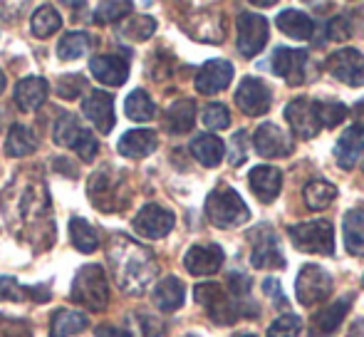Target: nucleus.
Listing matches in <instances>:
<instances>
[{"instance_id": "obj_47", "label": "nucleus", "mask_w": 364, "mask_h": 337, "mask_svg": "<svg viewBox=\"0 0 364 337\" xmlns=\"http://www.w3.org/2000/svg\"><path fill=\"white\" fill-rule=\"evenodd\" d=\"M0 337H30V330L20 320L0 318Z\"/></svg>"}, {"instance_id": "obj_5", "label": "nucleus", "mask_w": 364, "mask_h": 337, "mask_svg": "<svg viewBox=\"0 0 364 337\" xmlns=\"http://www.w3.org/2000/svg\"><path fill=\"white\" fill-rule=\"evenodd\" d=\"M193 298L198 305H203L208 313V318L218 325H230L238 318H243V310L235 303V298L223 290V285L218 283H201L193 288Z\"/></svg>"}, {"instance_id": "obj_12", "label": "nucleus", "mask_w": 364, "mask_h": 337, "mask_svg": "<svg viewBox=\"0 0 364 337\" xmlns=\"http://www.w3.org/2000/svg\"><path fill=\"white\" fill-rule=\"evenodd\" d=\"M173 223H176V218H173L171 211L156 206V203H149V206H144L134 216L132 228H134L136 236L149 238V241H159V238H164L168 231H171Z\"/></svg>"}, {"instance_id": "obj_42", "label": "nucleus", "mask_w": 364, "mask_h": 337, "mask_svg": "<svg viewBox=\"0 0 364 337\" xmlns=\"http://www.w3.org/2000/svg\"><path fill=\"white\" fill-rule=\"evenodd\" d=\"M302 333V320L297 315H280L268 330V337H300Z\"/></svg>"}, {"instance_id": "obj_8", "label": "nucleus", "mask_w": 364, "mask_h": 337, "mask_svg": "<svg viewBox=\"0 0 364 337\" xmlns=\"http://www.w3.org/2000/svg\"><path fill=\"white\" fill-rule=\"evenodd\" d=\"M250 265L258 270L263 268H283L285 265V255L280 248L278 233L270 226H258L250 231Z\"/></svg>"}, {"instance_id": "obj_32", "label": "nucleus", "mask_w": 364, "mask_h": 337, "mask_svg": "<svg viewBox=\"0 0 364 337\" xmlns=\"http://www.w3.org/2000/svg\"><path fill=\"white\" fill-rule=\"evenodd\" d=\"M38 149V134H35L30 127L13 124L8 132V139H5V151L8 156H30Z\"/></svg>"}, {"instance_id": "obj_50", "label": "nucleus", "mask_w": 364, "mask_h": 337, "mask_svg": "<svg viewBox=\"0 0 364 337\" xmlns=\"http://www.w3.org/2000/svg\"><path fill=\"white\" fill-rule=\"evenodd\" d=\"M144 335L146 337H161L164 335V325L154 323V320H144Z\"/></svg>"}, {"instance_id": "obj_21", "label": "nucleus", "mask_w": 364, "mask_h": 337, "mask_svg": "<svg viewBox=\"0 0 364 337\" xmlns=\"http://www.w3.org/2000/svg\"><path fill=\"white\" fill-rule=\"evenodd\" d=\"M50 95V85L43 77H25L15 85L13 100L18 105L20 112H35L38 107H43V102Z\"/></svg>"}, {"instance_id": "obj_23", "label": "nucleus", "mask_w": 364, "mask_h": 337, "mask_svg": "<svg viewBox=\"0 0 364 337\" xmlns=\"http://www.w3.org/2000/svg\"><path fill=\"white\" fill-rule=\"evenodd\" d=\"M53 298L50 293V285H20L15 278H0V300H8V303H48Z\"/></svg>"}, {"instance_id": "obj_25", "label": "nucleus", "mask_w": 364, "mask_h": 337, "mask_svg": "<svg viewBox=\"0 0 364 337\" xmlns=\"http://www.w3.org/2000/svg\"><path fill=\"white\" fill-rule=\"evenodd\" d=\"M347 310H350V300H347V298H342V300H337V303L327 305V308L317 310V313L312 315V320H310V333L315 337L332 335L342 325Z\"/></svg>"}, {"instance_id": "obj_35", "label": "nucleus", "mask_w": 364, "mask_h": 337, "mask_svg": "<svg viewBox=\"0 0 364 337\" xmlns=\"http://www.w3.org/2000/svg\"><path fill=\"white\" fill-rule=\"evenodd\" d=\"M70 238H73V246L82 253H95L100 248V236L85 218H73L70 221Z\"/></svg>"}, {"instance_id": "obj_28", "label": "nucleus", "mask_w": 364, "mask_h": 337, "mask_svg": "<svg viewBox=\"0 0 364 337\" xmlns=\"http://www.w3.org/2000/svg\"><path fill=\"white\" fill-rule=\"evenodd\" d=\"M183 300H186V290H183L181 280L173 278V275L164 278L161 283L154 288V305H156L159 310H164V313L178 310L183 305Z\"/></svg>"}, {"instance_id": "obj_45", "label": "nucleus", "mask_w": 364, "mask_h": 337, "mask_svg": "<svg viewBox=\"0 0 364 337\" xmlns=\"http://www.w3.org/2000/svg\"><path fill=\"white\" fill-rule=\"evenodd\" d=\"M248 156V134L245 132H235L230 139V164L240 166Z\"/></svg>"}, {"instance_id": "obj_30", "label": "nucleus", "mask_w": 364, "mask_h": 337, "mask_svg": "<svg viewBox=\"0 0 364 337\" xmlns=\"http://www.w3.org/2000/svg\"><path fill=\"white\" fill-rule=\"evenodd\" d=\"M275 25L283 30L285 35L295 40H310L315 35V23L307 18L302 10H283V13L275 18Z\"/></svg>"}, {"instance_id": "obj_43", "label": "nucleus", "mask_w": 364, "mask_h": 337, "mask_svg": "<svg viewBox=\"0 0 364 337\" xmlns=\"http://www.w3.org/2000/svg\"><path fill=\"white\" fill-rule=\"evenodd\" d=\"M82 90H87L85 75H77V73L65 75V77H60V82H58V97H63V100H77Z\"/></svg>"}, {"instance_id": "obj_7", "label": "nucleus", "mask_w": 364, "mask_h": 337, "mask_svg": "<svg viewBox=\"0 0 364 337\" xmlns=\"http://www.w3.org/2000/svg\"><path fill=\"white\" fill-rule=\"evenodd\" d=\"M122 186H124V176L117 168L105 166L92 173L90 183H87V193H90V201L100 211L114 213L124 206V201H122Z\"/></svg>"}, {"instance_id": "obj_17", "label": "nucleus", "mask_w": 364, "mask_h": 337, "mask_svg": "<svg viewBox=\"0 0 364 337\" xmlns=\"http://www.w3.org/2000/svg\"><path fill=\"white\" fill-rule=\"evenodd\" d=\"M270 70L290 85H302L307 80V53L305 50L278 48L270 58Z\"/></svg>"}, {"instance_id": "obj_19", "label": "nucleus", "mask_w": 364, "mask_h": 337, "mask_svg": "<svg viewBox=\"0 0 364 337\" xmlns=\"http://www.w3.org/2000/svg\"><path fill=\"white\" fill-rule=\"evenodd\" d=\"M230 80H233V65L228 60H211L198 70L193 85L201 95H216L230 85Z\"/></svg>"}, {"instance_id": "obj_24", "label": "nucleus", "mask_w": 364, "mask_h": 337, "mask_svg": "<svg viewBox=\"0 0 364 337\" xmlns=\"http://www.w3.org/2000/svg\"><path fill=\"white\" fill-rule=\"evenodd\" d=\"M156 146H159L156 132H151V129H129L119 139L117 149H119V154L127 156V159H144V156H149L151 151H156Z\"/></svg>"}, {"instance_id": "obj_11", "label": "nucleus", "mask_w": 364, "mask_h": 337, "mask_svg": "<svg viewBox=\"0 0 364 337\" xmlns=\"http://www.w3.org/2000/svg\"><path fill=\"white\" fill-rule=\"evenodd\" d=\"M327 73L342 85L362 87L364 85V55L360 50H337L327 58Z\"/></svg>"}, {"instance_id": "obj_16", "label": "nucleus", "mask_w": 364, "mask_h": 337, "mask_svg": "<svg viewBox=\"0 0 364 337\" xmlns=\"http://www.w3.org/2000/svg\"><path fill=\"white\" fill-rule=\"evenodd\" d=\"M82 114L102 132V134H109L114 129V97L109 92L90 90L87 97L82 100Z\"/></svg>"}, {"instance_id": "obj_46", "label": "nucleus", "mask_w": 364, "mask_h": 337, "mask_svg": "<svg viewBox=\"0 0 364 337\" xmlns=\"http://www.w3.org/2000/svg\"><path fill=\"white\" fill-rule=\"evenodd\" d=\"M350 20L347 18H342V15H337V18H332L330 23H327V38L330 40H337V43H340V40H347L350 38Z\"/></svg>"}, {"instance_id": "obj_51", "label": "nucleus", "mask_w": 364, "mask_h": 337, "mask_svg": "<svg viewBox=\"0 0 364 337\" xmlns=\"http://www.w3.org/2000/svg\"><path fill=\"white\" fill-rule=\"evenodd\" d=\"M352 117H355V122H357L355 127H360V129H364V100H360L355 107H352Z\"/></svg>"}, {"instance_id": "obj_38", "label": "nucleus", "mask_w": 364, "mask_h": 337, "mask_svg": "<svg viewBox=\"0 0 364 337\" xmlns=\"http://www.w3.org/2000/svg\"><path fill=\"white\" fill-rule=\"evenodd\" d=\"M117 33L127 40H134V43H144V40H149L156 33V20H154L151 15H134V18L127 20Z\"/></svg>"}, {"instance_id": "obj_26", "label": "nucleus", "mask_w": 364, "mask_h": 337, "mask_svg": "<svg viewBox=\"0 0 364 337\" xmlns=\"http://www.w3.org/2000/svg\"><path fill=\"white\" fill-rule=\"evenodd\" d=\"M196 122V102L193 100H176L164 112V129L168 134H186L193 129Z\"/></svg>"}, {"instance_id": "obj_27", "label": "nucleus", "mask_w": 364, "mask_h": 337, "mask_svg": "<svg viewBox=\"0 0 364 337\" xmlns=\"http://www.w3.org/2000/svg\"><path fill=\"white\" fill-rule=\"evenodd\" d=\"M362 151H364V129H360V127H350V129L337 139L335 159L342 168L350 171V168L360 161Z\"/></svg>"}, {"instance_id": "obj_37", "label": "nucleus", "mask_w": 364, "mask_h": 337, "mask_svg": "<svg viewBox=\"0 0 364 337\" xmlns=\"http://www.w3.org/2000/svg\"><path fill=\"white\" fill-rule=\"evenodd\" d=\"M124 112L129 119L134 122H151L156 117V107H154L151 97L144 90H134L124 102Z\"/></svg>"}, {"instance_id": "obj_6", "label": "nucleus", "mask_w": 364, "mask_h": 337, "mask_svg": "<svg viewBox=\"0 0 364 337\" xmlns=\"http://www.w3.org/2000/svg\"><path fill=\"white\" fill-rule=\"evenodd\" d=\"M292 246L300 253H322L332 255L335 253V231L327 218H317V221L297 223L288 231Z\"/></svg>"}, {"instance_id": "obj_54", "label": "nucleus", "mask_w": 364, "mask_h": 337, "mask_svg": "<svg viewBox=\"0 0 364 337\" xmlns=\"http://www.w3.org/2000/svg\"><path fill=\"white\" fill-rule=\"evenodd\" d=\"M362 285H364V278H362Z\"/></svg>"}, {"instance_id": "obj_13", "label": "nucleus", "mask_w": 364, "mask_h": 337, "mask_svg": "<svg viewBox=\"0 0 364 337\" xmlns=\"http://www.w3.org/2000/svg\"><path fill=\"white\" fill-rule=\"evenodd\" d=\"M235 105L243 109L248 117H260L270 109L273 105V95H270L268 85L258 77H245L235 90Z\"/></svg>"}, {"instance_id": "obj_41", "label": "nucleus", "mask_w": 364, "mask_h": 337, "mask_svg": "<svg viewBox=\"0 0 364 337\" xmlns=\"http://www.w3.org/2000/svg\"><path fill=\"white\" fill-rule=\"evenodd\" d=\"M129 13H132V3H102V5H97L95 23H100V25L117 23V20L127 18Z\"/></svg>"}, {"instance_id": "obj_39", "label": "nucleus", "mask_w": 364, "mask_h": 337, "mask_svg": "<svg viewBox=\"0 0 364 337\" xmlns=\"http://www.w3.org/2000/svg\"><path fill=\"white\" fill-rule=\"evenodd\" d=\"M302 196H305L307 206L315 208V211H322V208H327L337 198V188L330 181H312L305 186Z\"/></svg>"}, {"instance_id": "obj_20", "label": "nucleus", "mask_w": 364, "mask_h": 337, "mask_svg": "<svg viewBox=\"0 0 364 337\" xmlns=\"http://www.w3.org/2000/svg\"><path fill=\"white\" fill-rule=\"evenodd\" d=\"M248 183L260 201L270 203L278 198L280 186H283V173L275 166H255V168H250V173H248Z\"/></svg>"}, {"instance_id": "obj_3", "label": "nucleus", "mask_w": 364, "mask_h": 337, "mask_svg": "<svg viewBox=\"0 0 364 337\" xmlns=\"http://www.w3.org/2000/svg\"><path fill=\"white\" fill-rule=\"evenodd\" d=\"M206 216L218 228H235L248 221L250 211L235 188L218 186L206 198Z\"/></svg>"}, {"instance_id": "obj_4", "label": "nucleus", "mask_w": 364, "mask_h": 337, "mask_svg": "<svg viewBox=\"0 0 364 337\" xmlns=\"http://www.w3.org/2000/svg\"><path fill=\"white\" fill-rule=\"evenodd\" d=\"M53 139L58 146L77 151L82 161H95L97 151H100V144H97V139L92 137V132L82 124L80 117L73 114V112H65V114L55 122Z\"/></svg>"}, {"instance_id": "obj_34", "label": "nucleus", "mask_w": 364, "mask_h": 337, "mask_svg": "<svg viewBox=\"0 0 364 337\" xmlns=\"http://www.w3.org/2000/svg\"><path fill=\"white\" fill-rule=\"evenodd\" d=\"M90 45H92L90 35L82 33V30H73V33L63 35V40L58 45V55L65 63H73V60H80L82 55L90 53Z\"/></svg>"}, {"instance_id": "obj_49", "label": "nucleus", "mask_w": 364, "mask_h": 337, "mask_svg": "<svg viewBox=\"0 0 364 337\" xmlns=\"http://www.w3.org/2000/svg\"><path fill=\"white\" fill-rule=\"evenodd\" d=\"M97 337H132L127 330H119V328H109V325H105V328L97 330Z\"/></svg>"}, {"instance_id": "obj_52", "label": "nucleus", "mask_w": 364, "mask_h": 337, "mask_svg": "<svg viewBox=\"0 0 364 337\" xmlns=\"http://www.w3.org/2000/svg\"><path fill=\"white\" fill-rule=\"evenodd\" d=\"M5 90V75H3V70H0V92Z\"/></svg>"}, {"instance_id": "obj_1", "label": "nucleus", "mask_w": 364, "mask_h": 337, "mask_svg": "<svg viewBox=\"0 0 364 337\" xmlns=\"http://www.w3.org/2000/svg\"><path fill=\"white\" fill-rule=\"evenodd\" d=\"M109 265L114 280L124 293L141 295L159 273V263L149 248L127 236H114L109 246Z\"/></svg>"}, {"instance_id": "obj_18", "label": "nucleus", "mask_w": 364, "mask_h": 337, "mask_svg": "<svg viewBox=\"0 0 364 337\" xmlns=\"http://www.w3.org/2000/svg\"><path fill=\"white\" fill-rule=\"evenodd\" d=\"M90 73L97 82L107 87H122L129 80V63L117 55H100L90 60Z\"/></svg>"}, {"instance_id": "obj_22", "label": "nucleus", "mask_w": 364, "mask_h": 337, "mask_svg": "<svg viewBox=\"0 0 364 337\" xmlns=\"http://www.w3.org/2000/svg\"><path fill=\"white\" fill-rule=\"evenodd\" d=\"M183 265L193 275H213L223 265V251L216 243H211V246H193L188 248Z\"/></svg>"}, {"instance_id": "obj_10", "label": "nucleus", "mask_w": 364, "mask_h": 337, "mask_svg": "<svg viewBox=\"0 0 364 337\" xmlns=\"http://www.w3.org/2000/svg\"><path fill=\"white\" fill-rule=\"evenodd\" d=\"M268 20L258 13L238 15V50L243 58H255L268 43Z\"/></svg>"}, {"instance_id": "obj_2", "label": "nucleus", "mask_w": 364, "mask_h": 337, "mask_svg": "<svg viewBox=\"0 0 364 337\" xmlns=\"http://www.w3.org/2000/svg\"><path fill=\"white\" fill-rule=\"evenodd\" d=\"M73 303L82 305L85 310L100 313L109 303V283L102 265H85L77 270L73 280V293H70Z\"/></svg>"}, {"instance_id": "obj_33", "label": "nucleus", "mask_w": 364, "mask_h": 337, "mask_svg": "<svg viewBox=\"0 0 364 337\" xmlns=\"http://www.w3.org/2000/svg\"><path fill=\"white\" fill-rule=\"evenodd\" d=\"M30 28H33V35H38V38H50V35L63 28V15L53 5H40L33 13Z\"/></svg>"}, {"instance_id": "obj_14", "label": "nucleus", "mask_w": 364, "mask_h": 337, "mask_svg": "<svg viewBox=\"0 0 364 337\" xmlns=\"http://www.w3.org/2000/svg\"><path fill=\"white\" fill-rule=\"evenodd\" d=\"M285 119H288L290 129L297 137H302V139H310V137H315L322 129L315 100H307V97H297V100H292L285 107Z\"/></svg>"}, {"instance_id": "obj_44", "label": "nucleus", "mask_w": 364, "mask_h": 337, "mask_svg": "<svg viewBox=\"0 0 364 337\" xmlns=\"http://www.w3.org/2000/svg\"><path fill=\"white\" fill-rule=\"evenodd\" d=\"M203 124L208 127L211 132H218V129H225L230 124V114H228V107L225 105H208L203 109Z\"/></svg>"}, {"instance_id": "obj_29", "label": "nucleus", "mask_w": 364, "mask_h": 337, "mask_svg": "<svg viewBox=\"0 0 364 337\" xmlns=\"http://www.w3.org/2000/svg\"><path fill=\"white\" fill-rule=\"evenodd\" d=\"M188 149H191L193 159L201 161L203 166H218L225 156V144L216 134H198Z\"/></svg>"}, {"instance_id": "obj_53", "label": "nucleus", "mask_w": 364, "mask_h": 337, "mask_svg": "<svg viewBox=\"0 0 364 337\" xmlns=\"http://www.w3.org/2000/svg\"><path fill=\"white\" fill-rule=\"evenodd\" d=\"M240 337H255V335H240Z\"/></svg>"}, {"instance_id": "obj_31", "label": "nucleus", "mask_w": 364, "mask_h": 337, "mask_svg": "<svg viewBox=\"0 0 364 337\" xmlns=\"http://www.w3.org/2000/svg\"><path fill=\"white\" fill-rule=\"evenodd\" d=\"M90 325V318L80 310H58L50 323V337H73Z\"/></svg>"}, {"instance_id": "obj_40", "label": "nucleus", "mask_w": 364, "mask_h": 337, "mask_svg": "<svg viewBox=\"0 0 364 337\" xmlns=\"http://www.w3.org/2000/svg\"><path fill=\"white\" fill-rule=\"evenodd\" d=\"M317 117H320V127H337L347 119L350 109L340 102H315Z\"/></svg>"}, {"instance_id": "obj_48", "label": "nucleus", "mask_w": 364, "mask_h": 337, "mask_svg": "<svg viewBox=\"0 0 364 337\" xmlns=\"http://www.w3.org/2000/svg\"><path fill=\"white\" fill-rule=\"evenodd\" d=\"M263 290H265V295H268V298H273L275 303L280 305V308H288V300H285L283 290H280V283L275 278H265L263 280Z\"/></svg>"}, {"instance_id": "obj_36", "label": "nucleus", "mask_w": 364, "mask_h": 337, "mask_svg": "<svg viewBox=\"0 0 364 337\" xmlns=\"http://www.w3.org/2000/svg\"><path fill=\"white\" fill-rule=\"evenodd\" d=\"M345 246L352 255H364V213L350 211L345 216Z\"/></svg>"}, {"instance_id": "obj_15", "label": "nucleus", "mask_w": 364, "mask_h": 337, "mask_svg": "<svg viewBox=\"0 0 364 337\" xmlns=\"http://www.w3.org/2000/svg\"><path fill=\"white\" fill-rule=\"evenodd\" d=\"M253 146L260 156L265 159H283L292 151V137L288 132H283L278 124H260L253 134Z\"/></svg>"}, {"instance_id": "obj_9", "label": "nucleus", "mask_w": 364, "mask_h": 337, "mask_svg": "<svg viewBox=\"0 0 364 337\" xmlns=\"http://www.w3.org/2000/svg\"><path fill=\"white\" fill-rule=\"evenodd\" d=\"M332 293V278L320 265H302L295 280V295L305 308L327 300Z\"/></svg>"}]
</instances>
